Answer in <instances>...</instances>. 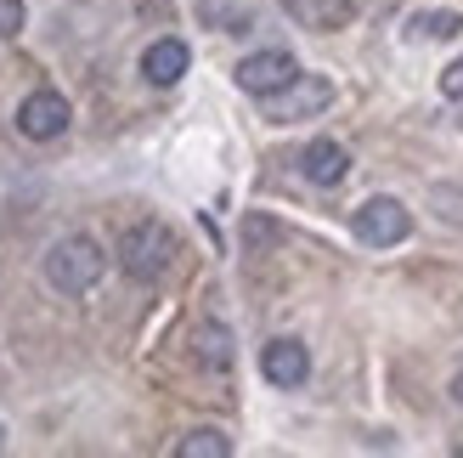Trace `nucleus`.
<instances>
[{
	"instance_id": "1",
	"label": "nucleus",
	"mask_w": 463,
	"mask_h": 458,
	"mask_svg": "<svg viewBox=\"0 0 463 458\" xmlns=\"http://www.w3.org/2000/svg\"><path fill=\"white\" fill-rule=\"evenodd\" d=\"M102 272H108V255H102V243L85 238V233H68V238H57L45 249V283L57 294H68V301L90 294L102 283Z\"/></svg>"
},
{
	"instance_id": "2",
	"label": "nucleus",
	"mask_w": 463,
	"mask_h": 458,
	"mask_svg": "<svg viewBox=\"0 0 463 458\" xmlns=\"http://www.w3.org/2000/svg\"><path fill=\"white\" fill-rule=\"evenodd\" d=\"M170 261H175V233L165 221H130L125 233H119V272L130 283H142V289H153L158 278L170 272Z\"/></svg>"
},
{
	"instance_id": "3",
	"label": "nucleus",
	"mask_w": 463,
	"mask_h": 458,
	"mask_svg": "<svg viewBox=\"0 0 463 458\" xmlns=\"http://www.w3.org/2000/svg\"><path fill=\"white\" fill-rule=\"evenodd\" d=\"M260 102H266V125H299V119H317V113L334 108V80L299 68V80H288L283 91H271Z\"/></svg>"
},
{
	"instance_id": "4",
	"label": "nucleus",
	"mask_w": 463,
	"mask_h": 458,
	"mask_svg": "<svg viewBox=\"0 0 463 458\" xmlns=\"http://www.w3.org/2000/svg\"><path fill=\"white\" fill-rule=\"evenodd\" d=\"M351 233H356L367 249H390V243H407V238H412V210H407L402 198L379 193V198H367L362 210L351 215Z\"/></svg>"
},
{
	"instance_id": "5",
	"label": "nucleus",
	"mask_w": 463,
	"mask_h": 458,
	"mask_svg": "<svg viewBox=\"0 0 463 458\" xmlns=\"http://www.w3.org/2000/svg\"><path fill=\"white\" fill-rule=\"evenodd\" d=\"M68 119H74V108H68V97L52 85H40L17 102V136H29V142H57L68 130Z\"/></svg>"
},
{
	"instance_id": "6",
	"label": "nucleus",
	"mask_w": 463,
	"mask_h": 458,
	"mask_svg": "<svg viewBox=\"0 0 463 458\" xmlns=\"http://www.w3.org/2000/svg\"><path fill=\"white\" fill-rule=\"evenodd\" d=\"M232 80H238V91H249V97H271V91H283L288 80H299V62L283 45H266V52H249L232 68Z\"/></svg>"
},
{
	"instance_id": "7",
	"label": "nucleus",
	"mask_w": 463,
	"mask_h": 458,
	"mask_svg": "<svg viewBox=\"0 0 463 458\" xmlns=\"http://www.w3.org/2000/svg\"><path fill=\"white\" fill-rule=\"evenodd\" d=\"M260 374H266V385H277V391H299V385L311 379V351L299 346L294 334H277L260 351Z\"/></svg>"
},
{
	"instance_id": "8",
	"label": "nucleus",
	"mask_w": 463,
	"mask_h": 458,
	"mask_svg": "<svg viewBox=\"0 0 463 458\" xmlns=\"http://www.w3.org/2000/svg\"><path fill=\"white\" fill-rule=\"evenodd\" d=\"M367 0H283V12L311 34H334V29H351L362 17Z\"/></svg>"
},
{
	"instance_id": "9",
	"label": "nucleus",
	"mask_w": 463,
	"mask_h": 458,
	"mask_svg": "<svg viewBox=\"0 0 463 458\" xmlns=\"http://www.w3.org/2000/svg\"><path fill=\"white\" fill-rule=\"evenodd\" d=\"M299 176H306L311 187H339V181L351 176V153H345V142H334V136H317V142L299 148Z\"/></svg>"
},
{
	"instance_id": "10",
	"label": "nucleus",
	"mask_w": 463,
	"mask_h": 458,
	"mask_svg": "<svg viewBox=\"0 0 463 458\" xmlns=\"http://www.w3.org/2000/svg\"><path fill=\"white\" fill-rule=\"evenodd\" d=\"M187 68H193V52H187V40H175V34L153 40L147 52H142V80L158 85V91H170L181 74H187Z\"/></svg>"
},
{
	"instance_id": "11",
	"label": "nucleus",
	"mask_w": 463,
	"mask_h": 458,
	"mask_svg": "<svg viewBox=\"0 0 463 458\" xmlns=\"http://www.w3.org/2000/svg\"><path fill=\"white\" fill-rule=\"evenodd\" d=\"M175 453L181 458H226L232 453V436L221 425H198V430H187V436L175 442Z\"/></svg>"
},
{
	"instance_id": "12",
	"label": "nucleus",
	"mask_w": 463,
	"mask_h": 458,
	"mask_svg": "<svg viewBox=\"0 0 463 458\" xmlns=\"http://www.w3.org/2000/svg\"><path fill=\"white\" fill-rule=\"evenodd\" d=\"M198 362L210 374H226L232 368V334H226V323H203L198 329Z\"/></svg>"
},
{
	"instance_id": "13",
	"label": "nucleus",
	"mask_w": 463,
	"mask_h": 458,
	"mask_svg": "<svg viewBox=\"0 0 463 458\" xmlns=\"http://www.w3.org/2000/svg\"><path fill=\"white\" fill-rule=\"evenodd\" d=\"M407 29H412V40H452V34H463V12H452V6H441V12H419Z\"/></svg>"
},
{
	"instance_id": "14",
	"label": "nucleus",
	"mask_w": 463,
	"mask_h": 458,
	"mask_svg": "<svg viewBox=\"0 0 463 458\" xmlns=\"http://www.w3.org/2000/svg\"><path fill=\"white\" fill-rule=\"evenodd\" d=\"M23 23H29V6H23V0H0V45L17 40Z\"/></svg>"
},
{
	"instance_id": "15",
	"label": "nucleus",
	"mask_w": 463,
	"mask_h": 458,
	"mask_svg": "<svg viewBox=\"0 0 463 458\" xmlns=\"http://www.w3.org/2000/svg\"><path fill=\"white\" fill-rule=\"evenodd\" d=\"M441 97H447V102H463V57L441 68Z\"/></svg>"
},
{
	"instance_id": "16",
	"label": "nucleus",
	"mask_w": 463,
	"mask_h": 458,
	"mask_svg": "<svg viewBox=\"0 0 463 458\" xmlns=\"http://www.w3.org/2000/svg\"><path fill=\"white\" fill-rule=\"evenodd\" d=\"M271 238H277L271 221H249V243H271Z\"/></svg>"
},
{
	"instance_id": "17",
	"label": "nucleus",
	"mask_w": 463,
	"mask_h": 458,
	"mask_svg": "<svg viewBox=\"0 0 463 458\" xmlns=\"http://www.w3.org/2000/svg\"><path fill=\"white\" fill-rule=\"evenodd\" d=\"M452 402L463 407V368H458V379H452Z\"/></svg>"
},
{
	"instance_id": "18",
	"label": "nucleus",
	"mask_w": 463,
	"mask_h": 458,
	"mask_svg": "<svg viewBox=\"0 0 463 458\" xmlns=\"http://www.w3.org/2000/svg\"><path fill=\"white\" fill-rule=\"evenodd\" d=\"M0 436H6V425H0Z\"/></svg>"
}]
</instances>
